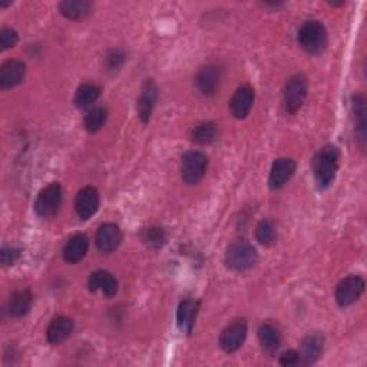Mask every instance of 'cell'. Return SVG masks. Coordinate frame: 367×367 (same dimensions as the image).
Masks as SVG:
<instances>
[{
  "instance_id": "cell-19",
  "label": "cell",
  "mask_w": 367,
  "mask_h": 367,
  "mask_svg": "<svg viewBox=\"0 0 367 367\" xmlns=\"http://www.w3.org/2000/svg\"><path fill=\"white\" fill-rule=\"evenodd\" d=\"M199 310V301L197 300H182L177 310V323L182 332L187 335L192 333V328L198 316Z\"/></svg>"
},
{
  "instance_id": "cell-22",
  "label": "cell",
  "mask_w": 367,
  "mask_h": 367,
  "mask_svg": "<svg viewBox=\"0 0 367 367\" xmlns=\"http://www.w3.org/2000/svg\"><path fill=\"white\" fill-rule=\"evenodd\" d=\"M101 95V88L95 83H82L78 89L75 98H73V103L78 109H90L94 103L98 101Z\"/></svg>"
},
{
  "instance_id": "cell-11",
  "label": "cell",
  "mask_w": 367,
  "mask_h": 367,
  "mask_svg": "<svg viewBox=\"0 0 367 367\" xmlns=\"http://www.w3.org/2000/svg\"><path fill=\"white\" fill-rule=\"evenodd\" d=\"M157 98H158V88L155 82L152 79H146L145 83L142 85L141 95L137 101L138 117L141 118L143 123L150 121L152 111H154V106L157 103Z\"/></svg>"
},
{
  "instance_id": "cell-25",
  "label": "cell",
  "mask_w": 367,
  "mask_h": 367,
  "mask_svg": "<svg viewBox=\"0 0 367 367\" xmlns=\"http://www.w3.org/2000/svg\"><path fill=\"white\" fill-rule=\"evenodd\" d=\"M218 126L214 122H201L191 131V141L199 145H208L217 141Z\"/></svg>"
},
{
  "instance_id": "cell-7",
  "label": "cell",
  "mask_w": 367,
  "mask_h": 367,
  "mask_svg": "<svg viewBox=\"0 0 367 367\" xmlns=\"http://www.w3.org/2000/svg\"><path fill=\"white\" fill-rule=\"evenodd\" d=\"M366 283L360 275H348L336 287V301L340 307L355 304L364 292Z\"/></svg>"
},
{
  "instance_id": "cell-32",
  "label": "cell",
  "mask_w": 367,
  "mask_h": 367,
  "mask_svg": "<svg viewBox=\"0 0 367 367\" xmlns=\"http://www.w3.org/2000/svg\"><path fill=\"white\" fill-rule=\"evenodd\" d=\"M21 254H22V250L21 248L5 246L2 248V252H0V255H2V264L6 266V267L8 266H13L17 260L21 259Z\"/></svg>"
},
{
  "instance_id": "cell-8",
  "label": "cell",
  "mask_w": 367,
  "mask_h": 367,
  "mask_svg": "<svg viewBox=\"0 0 367 367\" xmlns=\"http://www.w3.org/2000/svg\"><path fill=\"white\" fill-rule=\"evenodd\" d=\"M247 337V323L244 320H235L223 330L219 336V346L226 353H234L243 346Z\"/></svg>"
},
{
  "instance_id": "cell-2",
  "label": "cell",
  "mask_w": 367,
  "mask_h": 367,
  "mask_svg": "<svg viewBox=\"0 0 367 367\" xmlns=\"http://www.w3.org/2000/svg\"><path fill=\"white\" fill-rule=\"evenodd\" d=\"M257 261H259V252L246 240L232 243L226 252V264L232 271H247L252 268Z\"/></svg>"
},
{
  "instance_id": "cell-33",
  "label": "cell",
  "mask_w": 367,
  "mask_h": 367,
  "mask_svg": "<svg viewBox=\"0 0 367 367\" xmlns=\"http://www.w3.org/2000/svg\"><path fill=\"white\" fill-rule=\"evenodd\" d=\"M280 364L286 367H295L301 364V356L296 350H287L280 357Z\"/></svg>"
},
{
  "instance_id": "cell-15",
  "label": "cell",
  "mask_w": 367,
  "mask_h": 367,
  "mask_svg": "<svg viewBox=\"0 0 367 367\" xmlns=\"http://www.w3.org/2000/svg\"><path fill=\"white\" fill-rule=\"evenodd\" d=\"M73 332V320L68 316H57L52 319L48 330L46 339L52 346L63 343Z\"/></svg>"
},
{
  "instance_id": "cell-29",
  "label": "cell",
  "mask_w": 367,
  "mask_h": 367,
  "mask_svg": "<svg viewBox=\"0 0 367 367\" xmlns=\"http://www.w3.org/2000/svg\"><path fill=\"white\" fill-rule=\"evenodd\" d=\"M141 238L150 248H159L165 244L167 235H165V231L159 227H150L141 232Z\"/></svg>"
},
{
  "instance_id": "cell-17",
  "label": "cell",
  "mask_w": 367,
  "mask_h": 367,
  "mask_svg": "<svg viewBox=\"0 0 367 367\" xmlns=\"http://www.w3.org/2000/svg\"><path fill=\"white\" fill-rule=\"evenodd\" d=\"M88 287L90 291L102 290L106 297H114L118 292V281L111 272L98 270L92 272L88 279Z\"/></svg>"
},
{
  "instance_id": "cell-9",
  "label": "cell",
  "mask_w": 367,
  "mask_h": 367,
  "mask_svg": "<svg viewBox=\"0 0 367 367\" xmlns=\"http://www.w3.org/2000/svg\"><path fill=\"white\" fill-rule=\"evenodd\" d=\"M296 172V161L291 158H279L275 159L270 177H268V186L271 190H281L286 184L291 179V177Z\"/></svg>"
},
{
  "instance_id": "cell-28",
  "label": "cell",
  "mask_w": 367,
  "mask_h": 367,
  "mask_svg": "<svg viewBox=\"0 0 367 367\" xmlns=\"http://www.w3.org/2000/svg\"><path fill=\"white\" fill-rule=\"evenodd\" d=\"M106 119H108V111L103 106L92 108L85 117V128L92 134L98 132L99 130H102Z\"/></svg>"
},
{
  "instance_id": "cell-18",
  "label": "cell",
  "mask_w": 367,
  "mask_h": 367,
  "mask_svg": "<svg viewBox=\"0 0 367 367\" xmlns=\"http://www.w3.org/2000/svg\"><path fill=\"white\" fill-rule=\"evenodd\" d=\"M219 79H221V70L218 66L208 65L201 69L197 77V85L201 94L212 97L219 86Z\"/></svg>"
},
{
  "instance_id": "cell-10",
  "label": "cell",
  "mask_w": 367,
  "mask_h": 367,
  "mask_svg": "<svg viewBox=\"0 0 367 367\" xmlns=\"http://www.w3.org/2000/svg\"><path fill=\"white\" fill-rule=\"evenodd\" d=\"M122 243V231L114 223L102 224L97 232L95 244L102 254L114 252Z\"/></svg>"
},
{
  "instance_id": "cell-26",
  "label": "cell",
  "mask_w": 367,
  "mask_h": 367,
  "mask_svg": "<svg viewBox=\"0 0 367 367\" xmlns=\"http://www.w3.org/2000/svg\"><path fill=\"white\" fill-rule=\"evenodd\" d=\"M353 115L356 118V130L359 134V139L361 141V148H364L366 141V99L363 95L356 94L352 98Z\"/></svg>"
},
{
  "instance_id": "cell-6",
  "label": "cell",
  "mask_w": 367,
  "mask_h": 367,
  "mask_svg": "<svg viewBox=\"0 0 367 367\" xmlns=\"http://www.w3.org/2000/svg\"><path fill=\"white\" fill-rule=\"evenodd\" d=\"M307 97V82L304 77H291L284 86V108L288 114L299 112Z\"/></svg>"
},
{
  "instance_id": "cell-30",
  "label": "cell",
  "mask_w": 367,
  "mask_h": 367,
  "mask_svg": "<svg viewBox=\"0 0 367 367\" xmlns=\"http://www.w3.org/2000/svg\"><path fill=\"white\" fill-rule=\"evenodd\" d=\"M17 41H19V36H17V32L12 28H3L2 32H0V48L2 50L13 48Z\"/></svg>"
},
{
  "instance_id": "cell-27",
  "label": "cell",
  "mask_w": 367,
  "mask_h": 367,
  "mask_svg": "<svg viewBox=\"0 0 367 367\" xmlns=\"http://www.w3.org/2000/svg\"><path fill=\"white\" fill-rule=\"evenodd\" d=\"M255 238L261 246L270 247L277 241V230L271 219H263L255 227Z\"/></svg>"
},
{
  "instance_id": "cell-14",
  "label": "cell",
  "mask_w": 367,
  "mask_h": 367,
  "mask_svg": "<svg viewBox=\"0 0 367 367\" xmlns=\"http://www.w3.org/2000/svg\"><path fill=\"white\" fill-rule=\"evenodd\" d=\"M254 89L248 85H244L241 88H238L235 90V94L232 95L231 101H230V109H231V114L237 118V119H244L252 108L254 103Z\"/></svg>"
},
{
  "instance_id": "cell-23",
  "label": "cell",
  "mask_w": 367,
  "mask_h": 367,
  "mask_svg": "<svg viewBox=\"0 0 367 367\" xmlns=\"http://www.w3.org/2000/svg\"><path fill=\"white\" fill-rule=\"evenodd\" d=\"M259 339H260L261 346L266 348L268 353L277 352L281 346V341H283V336L280 333V330L271 323H264L260 326Z\"/></svg>"
},
{
  "instance_id": "cell-4",
  "label": "cell",
  "mask_w": 367,
  "mask_h": 367,
  "mask_svg": "<svg viewBox=\"0 0 367 367\" xmlns=\"http://www.w3.org/2000/svg\"><path fill=\"white\" fill-rule=\"evenodd\" d=\"M61 206H62V187L58 182H52L39 192L34 203V210L39 217L49 218L59 211Z\"/></svg>"
},
{
  "instance_id": "cell-5",
  "label": "cell",
  "mask_w": 367,
  "mask_h": 367,
  "mask_svg": "<svg viewBox=\"0 0 367 367\" xmlns=\"http://www.w3.org/2000/svg\"><path fill=\"white\" fill-rule=\"evenodd\" d=\"M208 158L206 154L199 151H190L184 154L181 161V175L187 184H197L207 172Z\"/></svg>"
},
{
  "instance_id": "cell-24",
  "label": "cell",
  "mask_w": 367,
  "mask_h": 367,
  "mask_svg": "<svg viewBox=\"0 0 367 367\" xmlns=\"http://www.w3.org/2000/svg\"><path fill=\"white\" fill-rule=\"evenodd\" d=\"M92 3L88 0H65L59 5L61 13L70 21L83 19L85 16L90 13Z\"/></svg>"
},
{
  "instance_id": "cell-1",
  "label": "cell",
  "mask_w": 367,
  "mask_h": 367,
  "mask_svg": "<svg viewBox=\"0 0 367 367\" xmlns=\"http://www.w3.org/2000/svg\"><path fill=\"white\" fill-rule=\"evenodd\" d=\"M339 150L333 145H326L313 158V174L320 190L327 188L335 181L339 168Z\"/></svg>"
},
{
  "instance_id": "cell-3",
  "label": "cell",
  "mask_w": 367,
  "mask_h": 367,
  "mask_svg": "<svg viewBox=\"0 0 367 367\" xmlns=\"http://www.w3.org/2000/svg\"><path fill=\"white\" fill-rule=\"evenodd\" d=\"M299 42L310 54H319L327 46V30L319 21H308L299 30Z\"/></svg>"
},
{
  "instance_id": "cell-20",
  "label": "cell",
  "mask_w": 367,
  "mask_h": 367,
  "mask_svg": "<svg viewBox=\"0 0 367 367\" xmlns=\"http://www.w3.org/2000/svg\"><path fill=\"white\" fill-rule=\"evenodd\" d=\"M89 248V240L85 234H77L66 243L63 248V259L66 263L75 264L79 263L86 255Z\"/></svg>"
},
{
  "instance_id": "cell-16",
  "label": "cell",
  "mask_w": 367,
  "mask_h": 367,
  "mask_svg": "<svg viewBox=\"0 0 367 367\" xmlns=\"http://www.w3.org/2000/svg\"><path fill=\"white\" fill-rule=\"evenodd\" d=\"M324 337L320 333H308L301 341V364L308 366L319 360L323 353Z\"/></svg>"
},
{
  "instance_id": "cell-31",
  "label": "cell",
  "mask_w": 367,
  "mask_h": 367,
  "mask_svg": "<svg viewBox=\"0 0 367 367\" xmlns=\"http://www.w3.org/2000/svg\"><path fill=\"white\" fill-rule=\"evenodd\" d=\"M125 62V54L119 49H114L106 54V66L109 70H118Z\"/></svg>"
},
{
  "instance_id": "cell-12",
  "label": "cell",
  "mask_w": 367,
  "mask_h": 367,
  "mask_svg": "<svg viewBox=\"0 0 367 367\" xmlns=\"http://www.w3.org/2000/svg\"><path fill=\"white\" fill-rule=\"evenodd\" d=\"M99 208V192L94 187L82 188L75 198V210L81 219H89Z\"/></svg>"
},
{
  "instance_id": "cell-13",
  "label": "cell",
  "mask_w": 367,
  "mask_h": 367,
  "mask_svg": "<svg viewBox=\"0 0 367 367\" xmlns=\"http://www.w3.org/2000/svg\"><path fill=\"white\" fill-rule=\"evenodd\" d=\"M26 75V65L22 61L10 59L0 68V88L12 89L23 82Z\"/></svg>"
},
{
  "instance_id": "cell-21",
  "label": "cell",
  "mask_w": 367,
  "mask_h": 367,
  "mask_svg": "<svg viewBox=\"0 0 367 367\" xmlns=\"http://www.w3.org/2000/svg\"><path fill=\"white\" fill-rule=\"evenodd\" d=\"M33 303V296L29 290H21L14 291L9 303H8V310L9 315L12 317H23L25 315L29 313V310Z\"/></svg>"
}]
</instances>
